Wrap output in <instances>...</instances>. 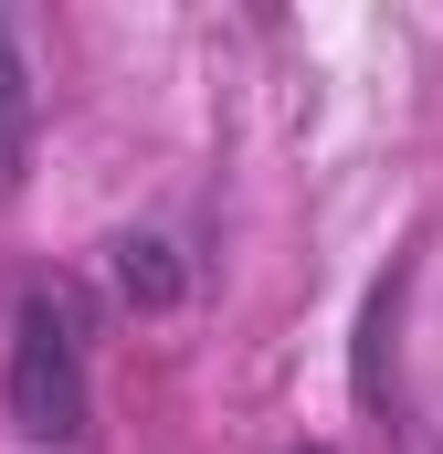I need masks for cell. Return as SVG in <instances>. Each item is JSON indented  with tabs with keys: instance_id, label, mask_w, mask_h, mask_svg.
<instances>
[{
	"instance_id": "cell-1",
	"label": "cell",
	"mask_w": 443,
	"mask_h": 454,
	"mask_svg": "<svg viewBox=\"0 0 443 454\" xmlns=\"http://www.w3.org/2000/svg\"><path fill=\"white\" fill-rule=\"evenodd\" d=\"M11 423L32 444L85 434V307L64 286H32L21 317H11Z\"/></svg>"
},
{
	"instance_id": "cell-3",
	"label": "cell",
	"mask_w": 443,
	"mask_h": 454,
	"mask_svg": "<svg viewBox=\"0 0 443 454\" xmlns=\"http://www.w3.org/2000/svg\"><path fill=\"white\" fill-rule=\"evenodd\" d=\"M116 286H127L137 307H169V296H180V275H169V243H116Z\"/></svg>"
},
{
	"instance_id": "cell-2",
	"label": "cell",
	"mask_w": 443,
	"mask_h": 454,
	"mask_svg": "<svg viewBox=\"0 0 443 454\" xmlns=\"http://www.w3.org/2000/svg\"><path fill=\"white\" fill-rule=\"evenodd\" d=\"M21 148H32V85H21V53H11V21H0V191L21 180Z\"/></svg>"
}]
</instances>
